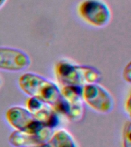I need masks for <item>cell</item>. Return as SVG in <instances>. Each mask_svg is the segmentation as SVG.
I'll return each instance as SVG.
<instances>
[{
	"instance_id": "obj_1",
	"label": "cell",
	"mask_w": 131,
	"mask_h": 147,
	"mask_svg": "<svg viewBox=\"0 0 131 147\" xmlns=\"http://www.w3.org/2000/svg\"><path fill=\"white\" fill-rule=\"evenodd\" d=\"M55 78L60 85L84 87L89 84L99 83L101 72L94 67L81 65L66 58H62L55 65Z\"/></svg>"
},
{
	"instance_id": "obj_2",
	"label": "cell",
	"mask_w": 131,
	"mask_h": 147,
	"mask_svg": "<svg viewBox=\"0 0 131 147\" xmlns=\"http://www.w3.org/2000/svg\"><path fill=\"white\" fill-rule=\"evenodd\" d=\"M18 85L25 95L41 100L51 107L61 97V89L58 85L38 74H23L18 78Z\"/></svg>"
},
{
	"instance_id": "obj_3",
	"label": "cell",
	"mask_w": 131,
	"mask_h": 147,
	"mask_svg": "<svg viewBox=\"0 0 131 147\" xmlns=\"http://www.w3.org/2000/svg\"><path fill=\"white\" fill-rule=\"evenodd\" d=\"M61 97L52 108L58 113L74 123L82 120L84 116V103L82 99V87L63 86Z\"/></svg>"
},
{
	"instance_id": "obj_4",
	"label": "cell",
	"mask_w": 131,
	"mask_h": 147,
	"mask_svg": "<svg viewBox=\"0 0 131 147\" xmlns=\"http://www.w3.org/2000/svg\"><path fill=\"white\" fill-rule=\"evenodd\" d=\"M79 18L94 28H103L110 22L112 13L104 0H81L77 5Z\"/></svg>"
},
{
	"instance_id": "obj_5",
	"label": "cell",
	"mask_w": 131,
	"mask_h": 147,
	"mask_svg": "<svg viewBox=\"0 0 131 147\" xmlns=\"http://www.w3.org/2000/svg\"><path fill=\"white\" fill-rule=\"evenodd\" d=\"M82 99L85 104L99 113H109L114 107L112 94L99 83L89 84L82 87Z\"/></svg>"
},
{
	"instance_id": "obj_6",
	"label": "cell",
	"mask_w": 131,
	"mask_h": 147,
	"mask_svg": "<svg viewBox=\"0 0 131 147\" xmlns=\"http://www.w3.org/2000/svg\"><path fill=\"white\" fill-rule=\"evenodd\" d=\"M7 123L15 130L35 132L45 127L25 107L12 106L5 113Z\"/></svg>"
},
{
	"instance_id": "obj_7",
	"label": "cell",
	"mask_w": 131,
	"mask_h": 147,
	"mask_svg": "<svg viewBox=\"0 0 131 147\" xmlns=\"http://www.w3.org/2000/svg\"><path fill=\"white\" fill-rule=\"evenodd\" d=\"M31 63V58L24 51L0 46V71L21 72L27 70Z\"/></svg>"
},
{
	"instance_id": "obj_8",
	"label": "cell",
	"mask_w": 131,
	"mask_h": 147,
	"mask_svg": "<svg viewBox=\"0 0 131 147\" xmlns=\"http://www.w3.org/2000/svg\"><path fill=\"white\" fill-rule=\"evenodd\" d=\"M25 104V107L43 126L54 129L59 125V115L49 104L32 96L26 99Z\"/></svg>"
},
{
	"instance_id": "obj_9",
	"label": "cell",
	"mask_w": 131,
	"mask_h": 147,
	"mask_svg": "<svg viewBox=\"0 0 131 147\" xmlns=\"http://www.w3.org/2000/svg\"><path fill=\"white\" fill-rule=\"evenodd\" d=\"M53 129L42 127L35 132L12 131L9 137V142L13 147H22L32 145L45 143L53 133Z\"/></svg>"
},
{
	"instance_id": "obj_10",
	"label": "cell",
	"mask_w": 131,
	"mask_h": 147,
	"mask_svg": "<svg viewBox=\"0 0 131 147\" xmlns=\"http://www.w3.org/2000/svg\"><path fill=\"white\" fill-rule=\"evenodd\" d=\"M46 143L48 147H78L73 136L64 129L53 131Z\"/></svg>"
},
{
	"instance_id": "obj_11",
	"label": "cell",
	"mask_w": 131,
	"mask_h": 147,
	"mask_svg": "<svg viewBox=\"0 0 131 147\" xmlns=\"http://www.w3.org/2000/svg\"><path fill=\"white\" fill-rule=\"evenodd\" d=\"M130 122L125 123L122 132V145L123 147H131L130 140Z\"/></svg>"
},
{
	"instance_id": "obj_12",
	"label": "cell",
	"mask_w": 131,
	"mask_h": 147,
	"mask_svg": "<svg viewBox=\"0 0 131 147\" xmlns=\"http://www.w3.org/2000/svg\"><path fill=\"white\" fill-rule=\"evenodd\" d=\"M122 75H123L124 81H126L128 84L131 82V64L130 62L124 67Z\"/></svg>"
},
{
	"instance_id": "obj_13",
	"label": "cell",
	"mask_w": 131,
	"mask_h": 147,
	"mask_svg": "<svg viewBox=\"0 0 131 147\" xmlns=\"http://www.w3.org/2000/svg\"><path fill=\"white\" fill-rule=\"evenodd\" d=\"M124 111L130 116V92L124 100Z\"/></svg>"
},
{
	"instance_id": "obj_14",
	"label": "cell",
	"mask_w": 131,
	"mask_h": 147,
	"mask_svg": "<svg viewBox=\"0 0 131 147\" xmlns=\"http://www.w3.org/2000/svg\"><path fill=\"white\" fill-rule=\"evenodd\" d=\"M22 147H48V145L46 142L45 143H41V144H36V145H32V146H22Z\"/></svg>"
},
{
	"instance_id": "obj_15",
	"label": "cell",
	"mask_w": 131,
	"mask_h": 147,
	"mask_svg": "<svg viewBox=\"0 0 131 147\" xmlns=\"http://www.w3.org/2000/svg\"><path fill=\"white\" fill-rule=\"evenodd\" d=\"M6 2H7V0H0V9L4 6Z\"/></svg>"
},
{
	"instance_id": "obj_16",
	"label": "cell",
	"mask_w": 131,
	"mask_h": 147,
	"mask_svg": "<svg viewBox=\"0 0 131 147\" xmlns=\"http://www.w3.org/2000/svg\"><path fill=\"white\" fill-rule=\"evenodd\" d=\"M2 84V78H1V76H0V85Z\"/></svg>"
}]
</instances>
